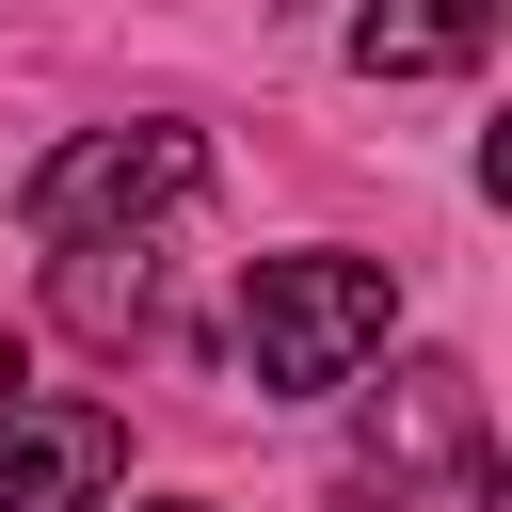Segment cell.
<instances>
[{
  "label": "cell",
  "mask_w": 512,
  "mask_h": 512,
  "mask_svg": "<svg viewBox=\"0 0 512 512\" xmlns=\"http://www.w3.org/2000/svg\"><path fill=\"white\" fill-rule=\"evenodd\" d=\"M384 336H400L384 256H256L240 272V368L272 400H336L352 368H384Z\"/></svg>",
  "instance_id": "obj_1"
},
{
  "label": "cell",
  "mask_w": 512,
  "mask_h": 512,
  "mask_svg": "<svg viewBox=\"0 0 512 512\" xmlns=\"http://www.w3.org/2000/svg\"><path fill=\"white\" fill-rule=\"evenodd\" d=\"M192 192H208V144L144 112V128H80V144H48L32 192H16V224L64 256V240H144V224L192 208Z\"/></svg>",
  "instance_id": "obj_2"
},
{
  "label": "cell",
  "mask_w": 512,
  "mask_h": 512,
  "mask_svg": "<svg viewBox=\"0 0 512 512\" xmlns=\"http://www.w3.org/2000/svg\"><path fill=\"white\" fill-rule=\"evenodd\" d=\"M128 480V432L96 400H0V512H96Z\"/></svg>",
  "instance_id": "obj_3"
},
{
  "label": "cell",
  "mask_w": 512,
  "mask_h": 512,
  "mask_svg": "<svg viewBox=\"0 0 512 512\" xmlns=\"http://www.w3.org/2000/svg\"><path fill=\"white\" fill-rule=\"evenodd\" d=\"M496 48V0H368L352 16V64L368 80H464Z\"/></svg>",
  "instance_id": "obj_4"
},
{
  "label": "cell",
  "mask_w": 512,
  "mask_h": 512,
  "mask_svg": "<svg viewBox=\"0 0 512 512\" xmlns=\"http://www.w3.org/2000/svg\"><path fill=\"white\" fill-rule=\"evenodd\" d=\"M144 512H208V496H144Z\"/></svg>",
  "instance_id": "obj_5"
}]
</instances>
